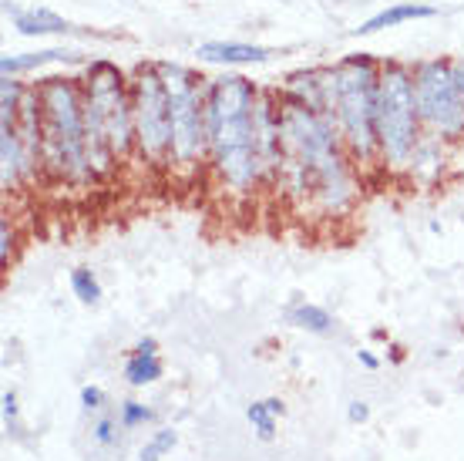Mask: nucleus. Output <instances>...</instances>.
<instances>
[{
	"label": "nucleus",
	"mask_w": 464,
	"mask_h": 461,
	"mask_svg": "<svg viewBox=\"0 0 464 461\" xmlns=\"http://www.w3.org/2000/svg\"><path fill=\"white\" fill-rule=\"evenodd\" d=\"M279 142L283 159L273 189L316 216H347L360 196V179L334 118L279 94Z\"/></svg>",
	"instance_id": "1"
},
{
	"label": "nucleus",
	"mask_w": 464,
	"mask_h": 461,
	"mask_svg": "<svg viewBox=\"0 0 464 461\" xmlns=\"http://www.w3.org/2000/svg\"><path fill=\"white\" fill-rule=\"evenodd\" d=\"M256 98L259 84L243 74H219L206 81V172L232 199H253L266 185L263 159L256 149Z\"/></svg>",
	"instance_id": "2"
},
{
	"label": "nucleus",
	"mask_w": 464,
	"mask_h": 461,
	"mask_svg": "<svg viewBox=\"0 0 464 461\" xmlns=\"http://www.w3.org/2000/svg\"><path fill=\"white\" fill-rule=\"evenodd\" d=\"M84 132H88V162L94 182L135 162V112H131V81L115 61L94 58L84 64Z\"/></svg>",
	"instance_id": "3"
},
{
	"label": "nucleus",
	"mask_w": 464,
	"mask_h": 461,
	"mask_svg": "<svg viewBox=\"0 0 464 461\" xmlns=\"http://www.w3.org/2000/svg\"><path fill=\"white\" fill-rule=\"evenodd\" d=\"M381 64L373 54L357 51L326 64V115L334 118L340 139L360 172L377 165V88Z\"/></svg>",
	"instance_id": "4"
},
{
	"label": "nucleus",
	"mask_w": 464,
	"mask_h": 461,
	"mask_svg": "<svg viewBox=\"0 0 464 461\" xmlns=\"http://www.w3.org/2000/svg\"><path fill=\"white\" fill-rule=\"evenodd\" d=\"M41 104V139H44V175L74 189L94 185L88 162V132H84V92L82 78L51 74L34 84Z\"/></svg>",
	"instance_id": "5"
},
{
	"label": "nucleus",
	"mask_w": 464,
	"mask_h": 461,
	"mask_svg": "<svg viewBox=\"0 0 464 461\" xmlns=\"http://www.w3.org/2000/svg\"><path fill=\"white\" fill-rule=\"evenodd\" d=\"M169 94L172 115V152H169V179L192 182L209 169V135H206V81L179 61H155Z\"/></svg>",
	"instance_id": "6"
},
{
	"label": "nucleus",
	"mask_w": 464,
	"mask_h": 461,
	"mask_svg": "<svg viewBox=\"0 0 464 461\" xmlns=\"http://www.w3.org/2000/svg\"><path fill=\"white\" fill-rule=\"evenodd\" d=\"M420 135V115L414 102V74L404 61H383L377 88V165L391 179H404Z\"/></svg>",
	"instance_id": "7"
},
{
	"label": "nucleus",
	"mask_w": 464,
	"mask_h": 461,
	"mask_svg": "<svg viewBox=\"0 0 464 461\" xmlns=\"http://www.w3.org/2000/svg\"><path fill=\"white\" fill-rule=\"evenodd\" d=\"M128 81H131V112H135V162H141L151 172H169L172 115L159 64L141 61L128 74Z\"/></svg>",
	"instance_id": "8"
},
{
	"label": "nucleus",
	"mask_w": 464,
	"mask_h": 461,
	"mask_svg": "<svg viewBox=\"0 0 464 461\" xmlns=\"http://www.w3.org/2000/svg\"><path fill=\"white\" fill-rule=\"evenodd\" d=\"M414 102L424 135L461 145L464 142V94L454 78L451 58H420L411 64Z\"/></svg>",
	"instance_id": "9"
},
{
	"label": "nucleus",
	"mask_w": 464,
	"mask_h": 461,
	"mask_svg": "<svg viewBox=\"0 0 464 461\" xmlns=\"http://www.w3.org/2000/svg\"><path fill=\"white\" fill-rule=\"evenodd\" d=\"M256 149L263 159V172L266 185H273L279 172V159H283V142H279V92L273 88H259L256 98Z\"/></svg>",
	"instance_id": "10"
},
{
	"label": "nucleus",
	"mask_w": 464,
	"mask_h": 461,
	"mask_svg": "<svg viewBox=\"0 0 464 461\" xmlns=\"http://www.w3.org/2000/svg\"><path fill=\"white\" fill-rule=\"evenodd\" d=\"M448 162H451V145L434 135H420L411 169L404 179H411L414 185H438L448 172Z\"/></svg>",
	"instance_id": "11"
},
{
	"label": "nucleus",
	"mask_w": 464,
	"mask_h": 461,
	"mask_svg": "<svg viewBox=\"0 0 464 461\" xmlns=\"http://www.w3.org/2000/svg\"><path fill=\"white\" fill-rule=\"evenodd\" d=\"M7 14H11V21H14V31L24 37L78 34V27L71 21H64L61 14H54L51 7H14V4H7Z\"/></svg>",
	"instance_id": "12"
},
{
	"label": "nucleus",
	"mask_w": 464,
	"mask_h": 461,
	"mask_svg": "<svg viewBox=\"0 0 464 461\" xmlns=\"http://www.w3.org/2000/svg\"><path fill=\"white\" fill-rule=\"evenodd\" d=\"M198 61L206 64H226V68H243V64H266L276 51L259 44H246V41H202L196 47Z\"/></svg>",
	"instance_id": "13"
},
{
	"label": "nucleus",
	"mask_w": 464,
	"mask_h": 461,
	"mask_svg": "<svg viewBox=\"0 0 464 461\" xmlns=\"http://www.w3.org/2000/svg\"><path fill=\"white\" fill-rule=\"evenodd\" d=\"M47 64H82V54L68 51V47H44V51H31V54H4L0 74L4 78H24V74L41 71Z\"/></svg>",
	"instance_id": "14"
},
{
	"label": "nucleus",
	"mask_w": 464,
	"mask_h": 461,
	"mask_svg": "<svg viewBox=\"0 0 464 461\" xmlns=\"http://www.w3.org/2000/svg\"><path fill=\"white\" fill-rule=\"evenodd\" d=\"M279 94H286L293 102L310 104V108H316V112L326 115V64L293 71L290 78L279 84Z\"/></svg>",
	"instance_id": "15"
},
{
	"label": "nucleus",
	"mask_w": 464,
	"mask_h": 461,
	"mask_svg": "<svg viewBox=\"0 0 464 461\" xmlns=\"http://www.w3.org/2000/svg\"><path fill=\"white\" fill-rule=\"evenodd\" d=\"M428 17H438V7H430V4H414V0H404V4H391V7H383L377 11L373 17L353 27V34L363 37V34H377L383 27H401L407 21H428Z\"/></svg>",
	"instance_id": "16"
},
{
	"label": "nucleus",
	"mask_w": 464,
	"mask_h": 461,
	"mask_svg": "<svg viewBox=\"0 0 464 461\" xmlns=\"http://www.w3.org/2000/svg\"><path fill=\"white\" fill-rule=\"evenodd\" d=\"M286 323H293V327H300V330L316 334V337H326L337 330V320L330 317L326 307H320V303H306V300H296L286 307Z\"/></svg>",
	"instance_id": "17"
},
{
	"label": "nucleus",
	"mask_w": 464,
	"mask_h": 461,
	"mask_svg": "<svg viewBox=\"0 0 464 461\" xmlns=\"http://www.w3.org/2000/svg\"><path fill=\"white\" fill-rule=\"evenodd\" d=\"M165 364L159 354H128L125 358V381L128 387H149V384L162 381Z\"/></svg>",
	"instance_id": "18"
},
{
	"label": "nucleus",
	"mask_w": 464,
	"mask_h": 461,
	"mask_svg": "<svg viewBox=\"0 0 464 461\" xmlns=\"http://www.w3.org/2000/svg\"><path fill=\"white\" fill-rule=\"evenodd\" d=\"M27 81L21 78H4L0 81V125H14L21 115V104L27 98Z\"/></svg>",
	"instance_id": "19"
},
{
	"label": "nucleus",
	"mask_w": 464,
	"mask_h": 461,
	"mask_svg": "<svg viewBox=\"0 0 464 461\" xmlns=\"http://www.w3.org/2000/svg\"><path fill=\"white\" fill-rule=\"evenodd\" d=\"M71 293L78 297V303L94 307L102 300V280L94 277V270H88V266H74L71 270Z\"/></svg>",
	"instance_id": "20"
},
{
	"label": "nucleus",
	"mask_w": 464,
	"mask_h": 461,
	"mask_svg": "<svg viewBox=\"0 0 464 461\" xmlns=\"http://www.w3.org/2000/svg\"><path fill=\"white\" fill-rule=\"evenodd\" d=\"M246 421L253 425V435L259 441H276V427H279V417L269 411L266 401H253L249 407H246Z\"/></svg>",
	"instance_id": "21"
},
{
	"label": "nucleus",
	"mask_w": 464,
	"mask_h": 461,
	"mask_svg": "<svg viewBox=\"0 0 464 461\" xmlns=\"http://www.w3.org/2000/svg\"><path fill=\"white\" fill-rule=\"evenodd\" d=\"M121 431H125V425L118 421V415H102V417H94L92 441L98 448H118V445H121Z\"/></svg>",
	"instance_id": "22"
},
{
	"label": "nucleus",
	"mask_w": 464,
	"mask_h": 461,
	"mask_svg": "<svg viewBox=\"0 0 464 461\" xmlns=\"http://www.w3.org/2000/svg\"><path fill=\"white\" fill-rule=\"evenodd\" d=\"M175 445H179V431H175V427H162V431H155L149 438V445L139 451V461H162Z\"/></svg>",
	"instance_id": "23"
},
{
	"label": "nucleus",
	"mask_w": 464,
	"mask_h": 461,
	"mask_svg": "<svg viewBox=\"0 0 464 461\" xmlns=\"http://www.w3.org/2000/svg\"><path fill=\"white\" fill-rule=\"evenodd\" d=\"M118 421L125 425V431H139V427L155 421V411L141 401H121L118 404Z\"/></svg>",
	"instance_id": "24"
},
{
	"label": "nucleus",
	"mask_w": 464,
	"mask_h": 461,
	"mask_svg": "<svg viewBox=\"0 0 464 461\" xmlns=\"http://www.w3.org/2000/svg\"><path fill=\"white\" fill-rule=\"evenodd\" d=\"M4 427H7V438H21V404H17V394L4 391Z\"/></svg>",
	"instance_id": "25"
},
{
	"label": "nucleus",
	"mask_w": 464,
	"mask_h": 461,
	"mask_svg": "<svg viewBox=\"0 0 464 461\" xmlns=\"http://www.w3.org/2000/svg\"><path fill=\"white\" fill-rule=\"evenodd\" d=\"M14 250H17V232H14L11 216H4V220H0V266H4V270L11 266Z\"/></svg>",
	"instance_id": "26"
},
{
	"label": "nucleus",
	"mask_w": 464,
	"mask_h": 461,
	"mask_svg": "<svg viewBox=\"0 0 464 461\" xmlns=\"http://www.w3.org/2000/svg\"><path fill=\"white\" fill-rule=\"evenodd\" d=\"M78 401H82L84 411H102V407H105V391H102L98 384H84L82 394H78Z\"/></svg>",
	"instance_id": "27"
},
{
	"label": "nucleus",
	"mask_w": 464,
	"mask_h": 461,
	"mask_svg": "<svg viewBox=\"0 0 464 461\" xmlns=\"http://www.w3.org/2000/svg\"><path fill=\"white\" fill-rule=\"evenodd\" d=\"M347 421L350 425H363V421H371V404L367 401H350L347 404Z\"/></svg>",
	"instance_id": "28"
},
{
	"label": "nucleus",
	"mask_w": 464,
	"mask_h": 461,
	"mask_svg": "<svg viewBox=\"0 0 464 461\" xmlns=\"http://www.w3.org/2000/svg\"><path fill=\"white\" fill-rule=\"evenodd\" d=\"M357 364H360V368H367V370H381V358H377L373 350H367V347H363V350H357Z\"/></svg>",
	"instance_id": "29"
},
{
	"label": "nucleus",
	"mask_w": 464,
	"mask_h": 461,
	"mask_svg": "<svg viewBox=\"0 0 464 461\" xmlns=\"http://www.w3.org/2000/svg\"><path fill=\"white\" fill-rule=\"evenodd\" d=\"M131 350H135V354H159V340H155V337H141Z\"/></svg>",
	"instance_id": "30"
},
{
	"label": "nucleus",
	"mask_w": 464,
	"mask_h": 461,
	"mask_svg": "<svg viewBox=\"0 0 464 461\" xmlns=\"http://www.w3.org/2000/svg\"><path fill=\"white\" fill-rule=\"evenodd\" d=\"M451 68H454V78H458V88H461V94H464V54L451 58Z\"/></svg>",
	"instance_id": "31"
},
{
	"label": "nucleus",
	"mask_w": 464,
	"mask_h": 461,
	"mask_svg": "<svg viewBox=\"0 0 464 461\" xmlns=\"http://www.w3.org/2000/svg\"><path fill=\"white\" fill-rule=\"evenodd\" d=\"M263 401L269 404V411H273V415H276V417L286 415V404H283V397H263Z\"/></svg>",
	"instance_id": "32"
}]
</instances>
